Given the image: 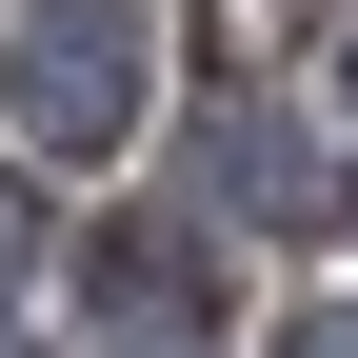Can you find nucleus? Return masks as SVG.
Instances as JSON below:
<instances>
[{"mask_svg": "<svg viewBox=\"0 0 358 358\" xmlns=\"http://www.w3.org/2000/svg\"><path fill=\"white\" fill-rule=\"evenodd\" d=\"M0 100H20L40 159H100L120 120H140V0H40L20 60H0Z\"/></svg>", "mask_w": 358, "mask_h": 358, "instance_id": "nucleus-1", "label": "nucleus"}, {"mask_svg": "<svg viewBox=\"0 0 358 358\" xmlns=\"http://www.w3.org/2000/svg\"><path fill=\"white\" fill-rule=\"evenodd\" d=\"M219 199H239V219H279V239H319V219H338V179H319V140H299V120H219Z\"/></svg>", "mask_w": 358, "mask_h": 358, "instance_id": "nucleus-2", "label": "nucleus"}, {"mask_svg": "<svg viewBox=\"0 0 358 358\" xmlns=\"http://www.w3.org/2000/svg\"><path fill=\"white\" fill-rule=\"evenodd\" d=\"M80 279H100V299H120V319H159V338H179V319H219V259H199V239H179V219H120V239H100V259H80Z\"/></svg>", "mask_w": 358, "mask_h": 358, "instance_id": "nucleus-3", "label": "nucleus"}, {"mask_svg": "<svg viewBox=\"0 0 358 358\" xmlns=\"http://www.w3.org/2000/svg\"><path fill=\"white\" fill-rule=\"evenodd\" d=\"M279 358H358V319H279Z\"/></svg>", "mask_w": 358, "mask_h": 358, "instance_id": "nucleus-4", "label": "nucleus"}, {"mask_svg": "<svg viewBox=\"0 0 358 358\" xmlns=\"http://www.w3.org/2000/svg\"><path fill=\"white\" fill-rule=\"evenodd\" d=\"M0 259H20V199H0Z\"/></svg>", "mask_w": 358, "mask_h": 358, "instance_id": "nucleus-5", "label": "nucleus"}, {"mask_svg": "<svg viewBox=\"0 0 358 358\" xmlns=\"http://www.w3.org/2000/svg\"><path fill=\"white\" fill-rule=\"evenodd\" d=\"M0 358H20V319H0Z\"/></svg>", "mask_w": 358, "mask_h": 358, "instance_id": "nucleus-6", "label": "nucleus"}]
</instances>
